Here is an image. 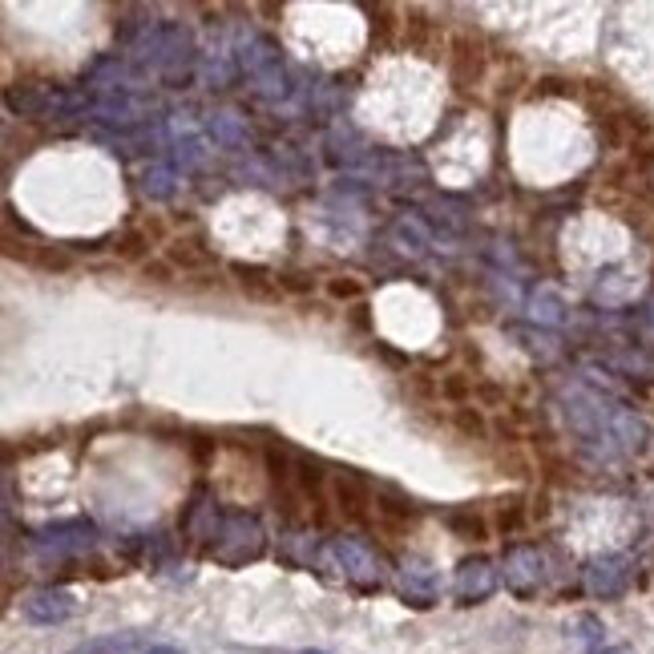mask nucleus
Returning <instances> with one entry per match:
<instances>
[{
  "label": "nucleus",
  "mask_w": 654,
  "mask_h": 654,
  "mask_svg": "<svg viewBox=\"0 0 654 654\" xmlns=\"http://www.w3.org/2000/svg\"><path fill=\"white\" fill-rule=\"evenodd\" d=\"M146 654H186V650H174V646H150Z\"/></svg>",
  "instance_id": "nucleus-26"
},
{
  "label": "nucleus",
  "mask_w": 654,
  "mask_h": 654,
  "mask_svg": "<svg viewBox=\"0 0 654 654\" xmlns=\"http://www.w3.org/2000/svg\"><path fill=\"white\" fill-rule=\"evenodd\" d=\"M93 541H97V529L89 521H57V525H45L33 545L45 554V558H73V554H85L93 550Z\"/></svg>",
  "instance_id": "nucleus-4"
},
{
  "label": "nucleus",
  "mask_w": 654,
  "mask_h": 654,
  "mask_svg": "<svg viewBox=\"0 0 654 654\" xmlns=\"http://www.w3.org/2000/svg\"><path fill=\"white\" fill-rule=\"evenodd\" d=\"M166 255H170V267H182L186 275H206V271H214V263H218L206 247H198V243H190V239H178Z\"/></svg>",
  "instance_id": "nucleus-14"
},
{
  "label": "nucleus",
  "mask_w": 654,
  "mask_h": 654,
  "mask_svg": "<svg viewBox=\"0 0 654 654\" xmlns=\"http://www.w3.org/2000/svg\"><path fill=\"white\" fill-rule=\"evenodd\" d=\"M142 190H146L150 198H170V194H174V170H170L166 162L146 166V170H142Z\"/></svg>",
  "instance_id": "nucleus-17"
},
{
  "label": "nucleus",
  "mask_w": 654,
  "mask_h": 654,
  "mask_svg": "<svg viewBox=\"0 0 654 654\" xmlns=\"http://www.w3.org/2000/svg\"><path fill=\"white\" fill-rule=\"evenodd\" d=\"M283 562L287 566H311V562H319L311 533H287L283 537Z\"/></svg>",
  "instance_id": "nucleus-16"
},
{
  "label": "nucleus",
  "mask_w": 654,
  "mask_h": 654,
  "mask_svg": "<svg viewBox=\"0 0 654 654\" xmlns=\"http://www.w3.org/2000/svg\"><path fill=\"white\" fill-rule=\"evenodd\" d=\"M73 610H77V602H73V594L69 590H33L25 602H21V614L33 622V626H61V622H69L73 618Z\"/></svg>",
  "instance_id": "nucleus-7"
},
{
  "label": "nucleus",
  "mask_w": 654,
  "mask_h": 654,
  "mask_svg": "<svg viewBox=\"0 0 654 654\" xmlns=\"http://www.w3.org/2000/svg\"><path fill=\"white\" fill-rule=\"evenodd\" d=\"M449 49H453V53H449V73H453V81H457L461 89L477 85L481 73H485V53H481V45H477L469 33H457Z\"/></svg>",
  "instance_id": "nucleus-9"
},
{
  "label": "nucleus",
  "mask_w": 654,
  "mask_h": 654,
  "mask_svg": "<svg viewBox=\"0 0 654 654\" xmlns=\"http://www.w3.org/2000/svg\"><path fill=\"white\" fill-rule=\"evenodd\" d=\"M327 295H332V299H356L360 283L356 279H332V283H327Z\"/></svg>",
  "instance_id": "nucleus-25"
},
{
  "label": "nucleus",
  "mask_w": 654,
  "mask_h": 654,
  "mask_svg": "<svg viewBox=\"0 0 654 654\" xmlns=\"http://www.w3.org/2000/svg\"><path fill=\"white\" fill-rule=\"evenodd\" d=\"M473 388H477V384H469V380H465V376H457V372H453V376H441V396H445V400H453V404L473 400Z\"/></svg>",
  "instance_id": "nucleus-21"
},
{
  "label": "nucleus",
  "mask_w": 654,
  "mask_h": 654,
  "mask_svg": "<svg viewBox=\"0 0 654 654\" xmlns=\"http://www.w3.org/2000/svg\"><path fill=\"white\" fill-rule=\"evenodd\" d=\"M445 521H449V529H453L457 537H465V541H485V521H481L473 509H453Z\"/></svg>",
  "instance_id": "nucleus-18"
},
{
  "label": "nucleus",
  "mask_w": 654,
  "mask_h": 654,
  "mask_svg": "<svg viewBox=\"0 0 654 654\" xmlns=\"http://www.w3.org/2000/svg\"><path fill=\"white\" fill-rule=\"evenodd\" d=\"M332 501L348 521H368L372 509V489L368 481H360L356 473H336L332 477Z\"/></svg>",
  "instance_id": "nucleus-8"
},
{
  "label": "nucleus",
  "mask_w": 654,
  "mask_h": 654,
  "mask_svg": "<svg viewBox=\"0 0 654 654\" xmlns=\"http://www.w3.org/2000/svg\"><path fill=\"white\" fill-rule=\"evenodd\" d=\"M614 654H618V650H614Z\"/></svg>",
  "instance_id": "nucleus-28"
},
{
  "label": "nucleus",
  "mask_w": 654,
  "mask_h": 654,
  "mask_svg": "<svg viewBox=\"0 0 654 654\" xmlns=\"http://www.w3.org/2000/svg\"><path fill=\"white\" fill-rule=\"evenodd\" d=\"M497 590V566L489 558H465L453 574V594L461 606H477Z\"/></svg>",
  "instance_id": "nucleus-6"
},
{
  "label": "nucleus",
  "mask_w": 654,
  "mask_h": 654,
  "mask_svg": "<svg viewBox=\"0 0 654 654\" xmlns=\"http://www.w3.org/2000/svg\"><path fill=\"white\" fill-rule=\"evenodd\" d=\"M235 275H239V287L259 299V303H279L283 299V287H279V275H271L267 267H247V263H235Z\"/></svg>",
  "instance_id": "nucleus-11"
},
{
  "label": "nucleus",
  "mask_w": 654,
  "mask_h": 654,
  "mask_svg": "<svg viewBox=\"0 0 654 654\" xmlns=\"http://www.w3.org/2000/svg\"><path fill=\"white\" fill-rule=\"evenodd\" d=\"M114 255L126 259V263H138V259L150 255V239H146L142 231H122L118 243H114Z\"/></svg>",
  "instance_id": "nucleus-19"
},
{
  "label": "nucleus",
  "mask_w": 654,
  "mask_h": 654,
  "mask_svg": "<svg viewBox=\"0 0 654 654\" xmlns=\"http://www.w3.org/2000/svg\"><path fill=\"white\" fill-rule=\"evenodd\" d=\"M457 428H461V432H469V436H485V420H481L477 412H469V408H461V412H457Z\"/></svg>",
  "instance_id": "nucleus-24"
},
{
  "label": "nucleus",
  "mask_w": 654,
  "mask_h": 654,
  "mask_svg": "<svg viewBox=\"0 0 654 654\" xmlns=\"http://www.w3.org/2000/svg\"><path fill=\"white\" fill-rule=\"evenodd\" d=\"M319 570H327L332 578H340L356 590H380L384 586V566L360 537H332L327 541L319 550Z\"/></svg>",
  "instance_id": "nucleus-2"
},
{
  "label": "nucleus",
  "mask_w": 654,
  "mask_h": 654,
  "mask_svg": "<svg viewBox=\"0 0 654 654\" xmlns=\"http://www.w3.org/2000/svg\"><path fill=\"white\" fill-rule=\"evenodd\" d=\"M396 594L408 606L428 610V606H436V598H441V574H436V566L424 558H404L396 566Z\"/></svg>",
  "instance_id": "nucleus-3"
},
{
  "label": "nucleus",
  "mask_w": 654,
  "mask_h": 654,
  "mask_svg": "<svg viewBox=\"0 0 654 654\" xmlns=\"http://www.w3.org/2000/svg\"><path fill=\"white\" fill-rule=\"evenodd\" d=\"M505 332L529 352V356H537V360H545V364H550V360H558V340L550 336V332H545V327H525V323H509L505 327Z\"/></svg>",
  "instance_id": "nucleus-12"
},
{
  "label": "nucleus",
  "mask_w": 654,
  "mask_h": 654,
  "mask_svg": "<svg viewBox=\"0 0 654 654\" xmlns=\"http://www.w3.org/2000/svg\"><path fill=\"white\" fill-rule=\"evenodd\" d=\"M263 554H267V533H263L259 517H251V513H223L214 537L206 541V558H214L218 566H231V570L259 562Z\"/></svg>",
  "instance_id": "nucleus-1"
},
{
  "label": "nucleus",
  "mask_w": 654,
  "mask_h": 654,
  "mask_svg": "<svg viewBox=\"0 0 654 654\" xmlns=\"http://www.w3.org/2000/svg\"><path fill=\"white\" fill-rule=\"evenodd\" d=\"M295 654H323V650H295Z\"/></svg>",
  "instance_id": "nucleus-27"
},
{
  "label": "nucleus",
  "mask_w": 654,
  "mask_h": 654,
  "mask_svg": "<svg viewBox=\"0 0 654 654\" xmlns=\"http://www.w3.org/2000/svg\"><path fill=\"white\" fill-rule=\"evenodd\" d=\"M630 582V570H626V558H598L586 566V590L594 598H618Z\"/></svg>",
  "instance_id": "nucleus-10"
},
{
  "label": "nucleus",
  "mask_w": 654,
  "mask_h": 654,
  "mask_svg": "<svg viewBox=\"0 0 654 654\" xmlns=\"http://www.w3.org/2000/svg\"><path fill=\"white\" fill-rule=\"evenodd\" d=\"M376 517H380V529L384 533H408L416 525V509L404 501V497H376Z\"/></svg>",
  "instance_id": "nucleus-13"
},
{
  "label": "nucleus",
  "mask_w": 654,
  "mask_h": 654,
  "mask_svg": "<svg viewBox=\"0 0 654 654\" xmlns=\"http://www.w3.org/2000/svg\"><path fill=\"white\" fill-rule=\"evenodd\" d=\"M501 578L517 598H533L545 582V558L533 550V545H513V550L501 558Z\"/></svg>",
  "instance_id": "nucleus-5"
},
{
  "label": "nucleus",
  "mask_w": 654,
  "mask_h": 654,
  "mask_svg": "<svg viewBox=\"0 0 654 654\" xmlns=\"http://www.w3.org/2000/svg\"><path fill=\"white\" fill-rule=\"evenodd\" d=\"M473 400H481V404H497V408H505V388H497V384H477L473 388Z\"/></svg>",
  "instance_id": "nucleus-23"
},
{
  "label": "nucleus",
  "mask_w": 654,
  "mask_h": 654,
  "mask_svg": "<svg viewBox=\"0 0 654 654\" xmlns=\"http://www.w3.org/2000/svg\"><path fill=\"white\" fill-rule=\"evenodd\" d=\"M525 525V501H501L497 509V529L501 533H517Z\"/></svg>",
  "instance_id": "nucleus-20"
},
{
  "label": "nucleus",
  "mask_w": 654,
  "mask_h": 654,
  "mask_svg": "<svg viewBox=\"0 0 654 654\" xmlns=\"http://www.w3.org/2000/svg\"><path fill=\"white\" fill-rule=\"evenodd\" d=\"M529 315H533V323H537V327H558V323L566 319V303L558 299V291H550V287H537V291H533V299H529Z\"/></svg>",
  "instance_id": "nucleus-15"
},
{
  "label": "nucleus",
  "mask_w": 654,
  "mask_h": 654,
  "mask_svg": "<svg viewBox=\"0 0 654 654\" xmlns=\"http://www.w3.org/2000/svg\"><path fill=\"white\" fill-rule=\"evenodd\" d=\"M122 650H130V638H97V642H89V646H81L73 654H122Z\"/></svg>",
  "instance_id": "nucleus-22"
}]
</instances>
